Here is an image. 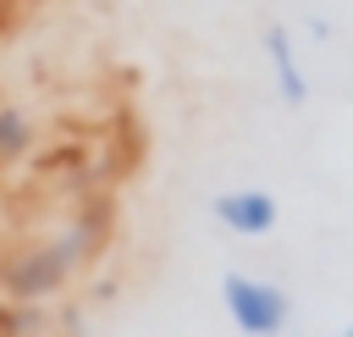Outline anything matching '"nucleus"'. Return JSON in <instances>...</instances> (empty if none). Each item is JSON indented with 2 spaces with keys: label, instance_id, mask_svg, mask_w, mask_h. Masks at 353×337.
Returning <instances> with one entry per match:
<instances>
[{
  "label": "nucleus",
  "instance_id": "nucleus-7",
  "mask_svg": "<svg viewBox=\"0 0 353 337\" xmlns=\"http://www.w3.org/2000/svg\"><path fill=\"white\" fill-rule=\"evenodd\" d=\"M336 337H353V326H347V331H336Z\"/></svg>",
  "mask_w": 353,
  "mask_h": 337
},
{
  "label": "nucleus",
  "instance_id": "nucleus-6",
  "mask_svg": "<svg viewBox=\"0 0 353 337\" xmlns=\"http://www.w3.org/2000/svg\"><path fill=\"white\" fill-rule=\"evenodd\" d=\"M33 149V122L11 105H0V160H22Z\"/></svg>",
  "mask_w": 353,
  "mask_h": 337
},
{
  "label": "nucleus",
  "instance_id": "nucleus-4",
  "mask_svg": "<svg viewBox=\"0 0 353 337\" xmlns=\"http://www.w3.org/2000/svg\"><path fill=\"white\" fill-rule=\"evenodd\" d=\"M265 55H270V72H276V94L287 105H303L309 99V77L298 66V50H292V33L287 28H265Z\"/></svg>",
  "mask_w": 353,
  "mask_h": 337
},
{
  "label": "nucleus",
  "instance_id": "nucleus-2",
  "mask_svg": "<svg viewBox=\"0 0 353 337\" xmlns=\"http://www.w3.org/2000/svg\"><path fill=\"white\" fill-rule=\"evenodd\" d=\"M221 304H226V320L243 337H281L292 326L287 287L270 282V276H254V271H226L221 276Z\"/></svg>",
  "mask_w": 353,
  "mask_h": 337
},
{
  "label": "nucleus",
  "instance_id": "nucleus-1",
  "mask_svg": "<svg viewBox=\"0 0 353 337\" xmlns=\"http://www.w3.org/2000/svg\"><path fill=\"white\" fill-rule=\"evenodd\" d=\"M110 232V204H83L72 210L66 227H55L50 238H33V243H17L11 254H0V293L6 298H22V304H44L55 298L105 243Z\"/></svg>",
  "mask_w": 353,
  "mask_h": 337
},
{
  "label": "nucleus",
  "instance_id": "nucleus-3",
  "mask_svg": "<svg viewBox=\"0 0 353 337\" xmlns=\"http://www.w3.org/2000/svg\"><path fill=\"white\" fill-rule=\"evenodd\" d=\"M210 215H215L232 238H265V232L281 221V210H276V199H270L265 188H226V193L210 199Z\"/></svg>",
  "mask_w": 353,
  "mask_h": 337
},
{
  "label": "nucleus",
  "instance_id": "nucleus-5",
  "mask_svg": "<svg viewBox=\"0 0 353 337\" xmlns=\"http://www.w3.org/2000/svg\"><path fill=\"white\" fill-rule=\"evenodd\" d=\"M61 315H50L44 304H22V298H0V337H55Z\"/></svg>",
  "mask_w": 353,
  "mask_h": 337
}]
</instances>
